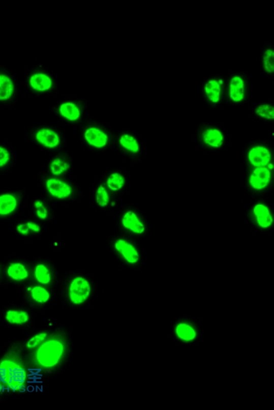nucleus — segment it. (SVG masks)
Wrapping results in <instances>:
<instances>
[{"mask_svg":"<svg viewBox=\"0 0 274 410\" xmlns=\"http://www.w3.org/2000/svg\"><path fill=\"white\" fill-rule=\"evenodd\" d=\"M65 347L60 341L49 340L43 343L37 350V362L42 367H54L60 362L64 354Z\"/></svg>","mask_w":274,"mask_h":410,"instance_id":"f257e3e1","label":"nucleus"},{"mask_svg":"<svg viewBox=\"0 0 274 410\" xmlns=\"http://www.w3.org/2000/svg\"><path fill=\"white\" fill-rule=\"evenodd\" d=\"M2 380L14 390H20L26 378L24 368L11 361H4L0 365Z\"/></svg>","mask_w":274,"mask_h":410,"instance_id":"f03ea898","label":"nucleus"},{"mask_svg":"<svg viewBox=\"0 0 274 410\" xmlns=\"http://www.w3.org/2000/svg\"><path fill=\"white\" fill-rule=\"evenodd\" d=\"M90 293V284L84 278H75L70 284V298L71 301L75 305H80L85 302Z\"/></svg>","mask_w":274,"mask_h":410,"instance_id":"7ed1b4c3","label":"nucleus"},{"mask_svg":"<svg viewBox=\"0 0 274 410\" xmlns=\"http://www.w3.org/2000/svg\"><path fill=\"white\" fill-rule=\"evenodd\" d=\"M174 334L181 342L190 343L196 340L198 331L191 323L182 321L177 323L174 327Z\"/></svg>","mask_w":274,"mask_h":410,"instance_id":"20e7f679","label":"nucleus"},{"mask_svg":"<svg viewBox=\"0 0 274 410\" xmlns=\"http://www.w3.org/2000/svg\"><path fill=\"white\" fill-rule=\"evenodd\" d=\"M250 163L254 167H264L271 161V153L267 148L256 147L252 148L248 153Z\"/></svg>","mask_w":274,"mask_h":410,"instance_id":"39448f33","label":"nucleus"},{"mask_svg":"<svg viewBox=\"0 0 274 410\" xmlns=\"http://www.w3.org/2000/svg\"><path fill=\"white\" fill-rule=\"evenodd\" d=\"M271 177L269 169L263 167H257L250 176V184L256 190H262L269 184Z\"/></svg>","mask_w":274,"mask_h":410,"instance_id":"423d86ee","label":"nucleus"},{"mask_svg":"<svg viewBox=\"0 0 274 410\" xmlns=\"http://www.w3.org/2000/svg\"><path fill=\"white\" fill-rule=\"evenodd\" d=\"M46 187L50 194L55 198H66L72 194V187L66 183L58 179H49L47 181Z\"/></svg>","mask_w":274,"mask_h":410,"instance_id":"0eeeda50","label":"nucleus"},{"mask_svg":"<svg viewBox=\"0 0 274 410\" xmlns=\"http://www.w3.org/2000/svg\"><path fill=\"white\" fill-rule=\"evenodd\" d=\"M115 249L121 254L124 259L129 263H137L139 260V252L135 246L124 240L116 242Z\"/></svg>","mask_w":274,"mask_h":410,"instance_id":"6e6552de","label":"nucleus"},{"mask_svg":"<svg viewBox=\"0 0 274 410\" xmlns=\"http://www.w3.org/2000/svg\"><path fill=\"white\" fill-rule=\"evenodd\" d=\"M86 141L92 147L102 149L108 143V136L102 130L98 128H89L84 133Z\"/></svg>","mask_w":274,"mask_h":410,"instance_id":"1a4fd4ad","label":"nucleus"},{"mask_svg":"<svg viewBox=\"0 0 274 410\" xmlns=\"http://www.w3.org/2000/svg\"><path fill=\"white\" fill-rule=\"evenodd\" d=\"M36 139L43 147L54 149L60 144V137L53 130L43 129L36 134Z\"/></svg>","mask_w":274,"mask_h":410,"instance_id":"9d476101","label":"nucleus"},{"mask_svg":"<svg viewBox=\"0 0 274 410\" xmlns=\"http://www.w3.org/2000/svg\"><path fill=\"white\" fill-rule=\"evenodd\" d=\"M229 96L234 102H240L245 96V83L240 76L232 77L230 81Z\"/></svg>","mask_w":274,"mask_h":410,"instance_id":"9b49d317","label":"nucleus"},{"mask_svg":"<svg viewBox=\"0 0 274 410\" xmlns=\"http://www.w3.org/2000/svg\"><path fill=\"white\" fill-rule=\"evenodd\" d=\"M254 214L257 223L262 228H267L273 224V218L267 206L263 204H256L254 208Z\"/></svg>","mask_w":274,"mask_h":410,"instance_id":"f8f14e48","label":"nucleus"},{"mask_svg":"<svg viewBox=\"0 0 274 410\" xmlns=\"http://www.w3.org/2000/svg\"><path fill=\"white\" fill-rule=\"evenodd\" d=\"M122 224L127 229L137 234H142L145 231V226L133 212H128L122 218Z\"/></svg>","mask_w":274,"mask_h":410,"instance_id":"ddd939ff","label":"nucleus"},{"mask_svg":"<svg viewBox=\"0 0 274 410\" xmlns=\"http://www.w3.org/2000/svg\"><path fill=\"white\" fill-rule=\"evenodd\" d=\"M29 84L33 90L37 92H46L52 86V80L50 77L43 73L33 74L29 78Z\"/></svg>","mask_w":274,"mask_h":410,"instance_id":"4468645a","label":"nucleus"},{"mask_svg":"<svg viewBox=\"0 0 274 410\" xmlns=\"http://www.w3.org/2000/svg\"><path fill=\"white\" fill-rule=\"evenodd\" d=\"M203 141L207 145L215 149L222 147L224 143V136L220 130L208 129L205 130L202 135Z\"/></svg>","mask_w":274,"mask_h":410,"instance_id":"2eb2a0df","label":"nucleus"},{"mask_svg":"<svg viewBox=\"0 0 274 410\" xmlns=\"http://www.w3.org/2000/svg\"><path fill=\"white\" fill-rule=\"evenodd\" d=\"M17 200L11 194H3L0 196V216H8L16 210Z\"/></svg>","mask_w":274,"mask_h":410,"instance_id":"dca6fc26","label":"nucleus"},{"mask_svg":"<svg viewBox=\"0 0 274 410\" xmlns=\"http://www.w3.org/2000/svg\"><path fill=\"white\" fill-rule=\"evenodd\" d=\"M205 93L207 98L212 103L216 104L220 102L221 97V84L216 79L208 80L205 84Z\"/></svg>","mask_w":274,"mask_h":410,"instance_id":"f3484780","label":"nucleus"},{"mask_svg":"<svg viewBox=\"0 0 274 410\" xmlns=\"http://www.w3.org/2000/svg\"><path fill=\"white\" fill-rule=\"evenodd\" d=\"M15 86L9 76L0 74V100H7L13 96Z\"/></svg>","mask_w":274,"mask_h":410,"instance_id":"a211bd4d","label":"nucleus"},{"mask_svg":"<svg viewBox=\"0 0 274 410\" xmlns=\"http://www.w3.org/2000/svg\"><path fill=\"white\" fill-rule=\"evenodd\" d=\"M60 115L70 121H76L80 117V110L76 104L72 102H66L61 104L59 108Z\"/></svg>","mask_w":274,"mask_h":410,"instance_id":"6ab92c4d","label":"nucleus"},{"mask_svg":"<svg viewBox=\"0 0 274 410\" xmlns=\"http://www.w3.org/2000/svg\"><path fill=\"white\" fill-rule=\"evenodd\" d=\"M7 273L15 281H22L28 277V272L25 266L20 263H11L8 268Z\"/></svg>","mask_w":274,"mask_h":410,"instance_id":"aec40b11","label":"nucleus"},{"mask_svg":"<svg viewBox=\"0 0 274 410\" xmlns=\"http://www.w3.org/2000/svg\"><path fill=\"white\" fill-rule=\"evenodd\" d=\"M6 319L11 324L23 325L28 321L29 315L24 311L9 310L6 314Z\"/></svg>","mask_w":274,"mask_h":410,"instance_id":"412c9836","label":"nucleus"},{"mask_svg":"<svg viewBox=\"0 0 274 410\" xmlns=\"http://www.w3.org/2000/svg\"><path fill=\"white\" fill-rule=\"evenodd\" d=\"M119 143L121 147L131 153H137L139 151V143L133 136L123 135L120 137Z\"/></svg>","mask_w":274,"mask_h":410,"instance_id":"4be33fe9","label":"nucleus"},{"mask_svg":"<svg viewBox=\"0 0 274 410\" xmlns=\"http://www.w3.org/2000/svg\"><path fill=\"white\" fill-rule=\"evenodd\" d=\"M35 278L41 284H48L51 281L50 271L43 264L37 266L35 271Z\"/></svg>","mask_w":274,"mask_h":410,"instance_id":"5701e85b","label":"nucleus"},{"mask_svg":"<svg viewBox=\"0 0 274 410\" xmlns=\"http://www.w3.org/2000/svg\"><path fill=\"white\" fill-rule=\"evenodd\" d=\"M125 184V179L119 173H113L109 177L107 181L108 188L112 191H118L121 189Z\"/></svg>","mask_w":274,"mask_h":410,"instance_id":"b1692460","label":"nucleus"},{"mask_svg":"<svg viewBox=\"0 0 274 410\" xmlns=\"http://www.w3.org/2000/svg\"><path fill=\"white\" fill-rule=\"evenodd\" d=\"M33 299L39 303H45L50 299V293L44 287L37 286L33 287L31 290Z\"/></svg>","mask_w":274,"mask_h":410,"instance_id":"393cba45","label":"nucleus"},{"mask_svg":"<svg viewBox=\"0 0 274 410\" xmlns=\"http://www.w3.org/2000/svg\"><path fill=\"white\" fill-rule=\"evenodd\" d=\"M70 167V164L66 161L63 160L60 158H57L51 163L50 169L53 174L58 176V175L62 174L65 171H68Z\"/></svg>","mask_w":274,"mask_h":410,"instance_id":"a878e982","label":"nucleus"},{"mask_svg":"<svg viewBox=\"0 0 274 410\" xmlns=\"http://www.w3.org/2000/svg\"><path fill=\"white\" fill-rule=\"evenodd\" d=\"M264 70L267 73L271 74L274 71V52L272 49H267L264 52L263 56Z\"/></svg>","mask_w":274,"mask_h":410,"instance_id":"bb28decb","label":"nucleus"},{"mask_svg":"<svg viewBox=\"0 0 274 410\" xmlns=\"http://www.w3.org/2000/svg\"><path fill=\"white\" fill-rule=\"evenodd\" d=\"M255 113L260 117L272 120L274 119V108L270 104H261L256 108Z\"/></svg>","mask_w":274,"mask_h":410,"instance_id":"cd10ccee","label":"nucleus"},{"mask_svg":"<svg viewBox=\"0 0 274 410\" xmlns=\"http://www.w3.org/2000/svg\"><path fill=\"white\" fill-rule=\"evenodd\" d=\"M110 197L104 185H100L96 192V202L102 208L107 206L109 203Z\"/></svg>","mask_w":274,"mask_h":410,"instance_id":"c85d7f7f","label":"nucleus"},{"mask_svg":"<svg viewBox=\"0 0 274 410\" xmlns=\"http://www.w3.org/2000/svg\"><path fill=\"white\" fill-rule=\"evenodd\" d=\"M47 336V334L46 333H42V334H37L36 336L33 337V338L29 339V340L27 343V348H35V347L38 346L39 344H40L41 343H42L43 341L46 339Z\"/></svg>","mask_w":274,"mask_h":410,"instance_id":"c756f323","label":"nucleus"},{"mask_svg":"<svg viewBox=\"0 0 274 410\" xmlns=\"http://www.w3.org/2000/svg\"><path fill=\"white\" fill-rule=\"evenodd\" d=\"M35 208H36L37 216H38L39 218L44 220V219L47 218L48 213H47V209L45 208V207L43 205V203L41 202V201H36V202H35Z\"/></svg>","mask_w":274,"mask_h":410,"instance_id":"7c9ffc66","label":"nucleus"},{"mask_svg":"<svg viewBox=\"0 0 274 410\" xmlns=\"http://www.w3.org/2000/svg\"><path fill=\"white\" fill-rule=\"evenodd\" d=\"M10 160L9 151L5 148L0 147V167L7 165Z\"/></svg>","mask_w":274,"mask_h":410,"instance_id":"2f4dec72","label":"nucleus"},{"mask_svg":"<svg viewBox=\"0 0 274 410\" xmlns=\"http://www.w3.org/2000/svg\"><path fill=\"white\" fill-rule=\"evenodd\" d=\"M17 230L19 233L25 235V236H27V235L29 234V229L27 224H19V225L17 226Z\"/></svg>","mask_w":274,"mask_h":410,"instance_id":"473e14b6","label":"nucleus"},{"mask_svg":"<svg viewBox=\"0 0 274 410\" xmlns=\"http://www.w3.org/2000/svg\"><path fill=\"white\" fill-rule=\"evenodd\" d=\"M27 225L28 226L29 229L33 230V231L37 232L40 231V226L38 224L34 223V222H27Z\"/></svg>","mask_w":274,"mask_h":410,"instance_id":"72a5a7b5","label":"nucleus"},{"mask_svg":"<svg viewBox=\"0 0 274 410\" xmlns=\"http://www.w3.org/2000/svg\"><path fill=\"white\" fill-rule=\"evenodd\" d=\"M0 388H2V386H1V385H0Z\"/></svg>","mask_w":274,"mask_h":410,"instance_id":"f704fd0d","label":"nucleus"}]
</instances>
